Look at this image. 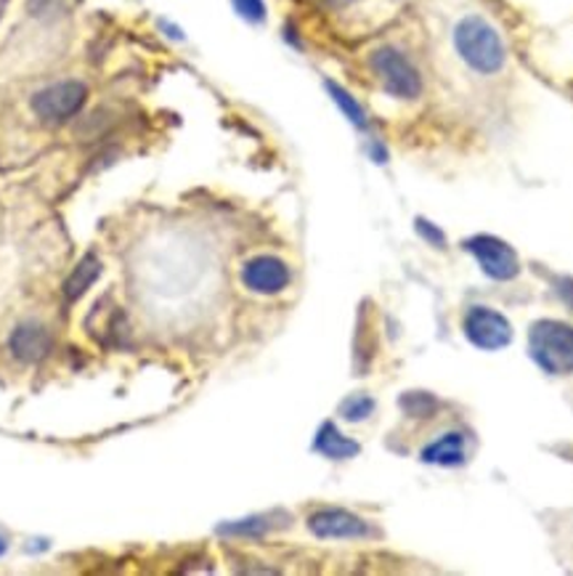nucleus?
<instances>
[{"instance_id":"obj_17","label":"nucleus","mask_w":573,"mask_h":576,"mask_svg":"<svg viewBox=\"0 0 573 576\" xmlns=\"http://www.w3.org/2000/svg\"><path fill=\"white\" fill-rule=\"evenodd\" d=\"M420 231H422V235H425V237L433 239L435 244H441V235L433 229V226H425V221H420Z\"/></svg>"},{"instance_id":"obj_1","label":"nucleus","mask_w":573,"mask_h":576,"mask_svg":"<svg viewBox=\"0 0 573 576\" xmlns=\"http://www.w3.org/2000/svg\"><path fill=\"white\" fill-rule=\"evenodd\" d=\"M454 45L465 64H471L475 73H499L505 67V45L497 30L480 17H467L454 32Z\"/></svg>"},{"instance_id":"obj_14","label":"nucleus","mask_w":573,"mask_h":576,"mask_svg":"<svg viewBox=\"0 0 573 576\" xmlns=\"http://www.w3.org/2000/svg\"><path fill=\"white\" fill-rule=\"evenodd\" d=\"M340 412L345 420H350V423H361V420H367L369 414L375 412V401L369 396H364V393H356V396L343 401Z\"/></svg>"},{"instance_id":"obj_13","label":"nucleus","mask_w":573,"mask_h":576,"mask_svg":"<svg viewBox=\"0 0 573 576\" xmlns=\"http://www.w3.org/2000/svg\"><path fill=\"white\" fill-rule=\"evenodd\" d=\"M327 88H329L332 99L337 101V107H340L343 112H345V118H348L350 122H356L358 128L367 126V115H364V109L358 107V101L348 94V90H343L340 86H335V83H327Z\"/></svg>"},{"instance_id":"obj_5","label":"nucleus","mask_w":573,"mask_h":576,"mask_svg":"<svg viewBox=\"0 0 573 576\" xmlns=\"http://www.w3.org/2000/svg\"><path fill=\"white\" fill-rule=\"evenodd\" d=\"M465 335L478 348H486V351H499V348L510 346L512 327H510V322L499 314V311L486 308V306H475V308H471V314L465 316Z\"/></svg>"},{"instance_id":"obj_10","label":"nucleus","mask_w":573,"mask_h":576,"mask_svg":"<svg viewBox=\"0 0 573 576\" xmlns=\"http://www.w3.org/2000/svg\"><path fill=\"white\" fill-rule=\"evenodd\" d=\"M314 449L322 452V455L329 459H348L358 455V444L350 442L348 436H343L332 423L322 425V431H318L314 442Z\"/></svg>"},{"instance_id":"obj_12","label":"nucleus","mask_w":573,"mask_h":576,"mask_svg":"<svg viewBox=\"0 0 573 576\" xmlns=\"http://www.w3.org/2000/svg\"><path fill=\"white\" fill-rule=\"evenodd\" d=\"M101 274V261L96 256H86L80 263H77L75 271L69 274L67 284H64V295L69 297V301H77L86 290L99 280Z\"/></svg>"},{"instance_id":"obj_19","label":"nucleus","mask_w":573,"mask_h":576,"mask_svg":"<svg viewBox=\"0 0 573 576\" xmlns=\"http://www.w3.org/2000/svg\"><path fill=\"white\" fill-rule=\"evenodd\" d=\"M3 553H6V542L0 540V555H3Z\"/></svg>"},{"instance_id":"obj_6","label":"nucleus","mask_w":573,"mask_h":576,"mask_svg":"<svg viewBox=\"0 0 573 576\" xmlns=\"http://www.w3.org/2000/svg\"><path fill=\"white\" fill-rule=\"evenodd\" d=\"M465 248L471 250L475 258H478L480 269H484L491 280L507 282L520 271L516 250L497 237H486V235L473 237V239H467Z\"/></svg>"},{"instance_id":"obj_9","label":"nucleus","mask_w":573,"mask_h":576,"mask_svg":"<svg viewBox=\"0 0 573 576\" xmlns=\"http://www.w3.org/2000/svg\"><path fill=\"white\" fill-rule=\"evenodd\" d=\"M11 351L22 361H41L51 351V335L41 325H22L11 335Z\"/></svg>"},{"instance_id":"obj_11","label":"nucleus","mask_w":573,"mask_h":576,"mask_svg":"<svg viewBox=\"0 0 573 576\" xmlns=\"http://www.w3.org/2000/svg\"><path fill=\"white\" fill-rule=\"evenodd\" d=\"M422 459L435 465L465 463V438H462V433H446L444 438H439V442L430 444L428 449L422 452Z\"/></svg>"},{"instance_id":"obj_3","label":"nucleus","mask_w":573,"mask_h":576,"mask_svg":"<svg viewBox=\"0 0 573 576\" xmlns=\"http://www.w3.org/2000/svg\"><path fill=\"white\" fill-rule=\"evenodd\" d=\"M372 69L382 80V86L396 99H417L422 90V80L417 69L396 48H380L372 56Z\"/></svg>"},{"instance_id":"obj_4","label":"nucleus","mask_w":573,"mask_h":576,"mask_svg":"<svg viewBox=\"0 0 573 576\" xmlns=\"http://www.w3.org/2000/svg\"><path fill=\"white\" fill-rule=\"evenodd\" d=\"M86 99H88V88L77 80H67L43 88L41 94L32 99V109H35L37 118L45 122H64L80 112Z\"/></svg>"},{"instance_id":"obj_7","label":"nucleus","mask_w":573,"mask_h":576,"mask_svg":"<svg viewBox=\"0 0 573 576\" xmlns=\"http://www.w3.org/2000/svg\"><path fill=\"white\" fill-rule=\"evenodd\" d=\"M242 282L252 293L260 295L282 293L286 284H290V269L279 258L258 256L252 261H247V267L242 269Z\"/></svg>"},{"instance_id":"obj_8","label":"nucleus","mask_w":573,"mask_h":576,"mask_svg":"<svg viewBox=\"0 0 573 576\" xmlns=\"http://www.w3.org/2000/svg\"><path fill=\"white\" fill-rule=\"evenodd\" d=\"M309 526L322 540H356V536L369 534V526L361 518L340 508L318 510L309 518Z\"/></svg>"},{"instance_id":"obj_18","label":"nucleus","mask_w":573,"mask_h":576,"mask_svg":"<svg viewBox=\"0 0 573 576\" xmlns=\"http://www.w3.org/2000/svg\"><path fill=\"white\" fill-rule=\"evenodd\" d=\"M324 6H329V9H345V6H350L354 0H322Z\"/></svg>"},{"instance_id":"obj_16","label":"nucleus","mask_w":573,"mask_h":576,"mask_svg":"<svg viewBox=\"0 0 573 576\" xmlns=\"http://www.w3.org/2000/svg\"><path fill=\"white\" fill-rule=\"evenodd\" d=\"M266 529V523L260 518H250V521L242 523H229V526H220L224 534H260Z\"/></svg>"},{"instance_id":"obj_2","label":"nucleus","mask_w":573,"mask_h":576,"mask_svg":"<svg viewBox=\"0 0 573 576\" xmlns=\"http://www.w3.org/2000/svg\"><path fill=\"white\" fill-rule=\"evenodd\" d=\"M531 356L544 372H573V327L555 319H542L531 327Z\"/></svg>"},{"instance_id":"obj_15","label":"nucleus","mask_w":573,"mask_h":576,"mask_svg":"<svg viewBox=\"0 0 573 576\" xmlns=\"http://www.w3.org/2000/svg\"><path fill=\"white\" fill-rule=\"evenodd\" d=\"M234 6H237V11L247 19V22H263L266 19L263 0H234Z\"/></svg>"}]
</instances>
